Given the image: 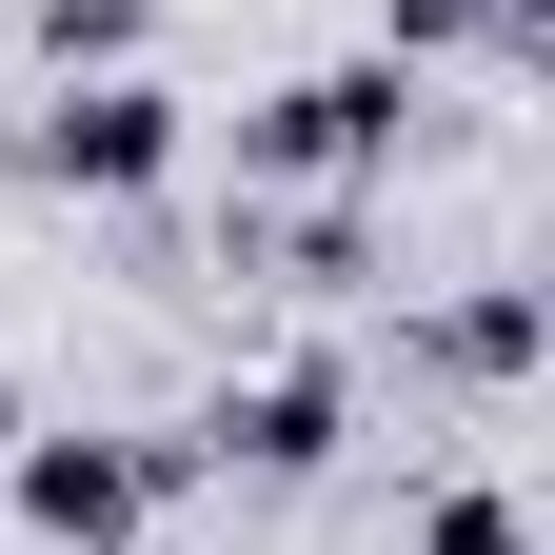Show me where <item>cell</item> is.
I'll return each instance as SVG.
<instances>
[{
  "mask_svg": "<svg viewBox=\"0 0 555 555\" xmlns=\"http://www.w3.org/2000/svg\"><path fill=\"white\" fill-rule=\"evenodd\" d=\"M139 40H159V0H40V60H60V80H119Z\"/></svg>",
  "mask_w": 555,
  "mask_h": 555,
  "instance_id": "5",
  "label": "cell"
},
{
  "mask_svg": "<svg viewBox=\"0 0 555 555\" xmlns=\"http://www.w3.org/2000/svg\"><path fill=\"white\" fill-rule=\"evenodd\" d=\"M0 456H21V535L119 555L139 516H159V456H139V437H80V416H60V437H0Z\"/></svg>",
  "mask_w": 555,
  "mask_h": 555,
  "instance_id": "3",
  "label": "cell"
},
{
  "mask_svg": "<svg viewBox=\"0 0 555 555\" xmlns=\"http://www.w3.org/2000/svg\"><path fill=\"white\" fill-rule=\"evenodd\" d=\"M337 416H358V377H337V358H258V377H219L198 456H219V476H318Z\"/></svg>",
  "mask_w": 555,
  "mask_h": 555,
  "instance_id": "4",
  "label": "cell"
},
{
  "mask_svg": "<svg viewBox=\"0 0 555 555\" xmlns=\"http://www.w3.org/2000/svg\"><path fill=\"white\" fill-rule=\"evenodd\" d=\"M416 555H535V516L496 496V476H456V496H416Z\"/></svg>",
  "mask_w": 555,
  "mask_h": 555,
  "instance_id": "6",
  "label": "cell"
},
{
  "mask_svg": "<svg viewBox=\"0 0 555 555\" xmlns=\"http://www.w3.org/2000/svg\"><path fill=\"white\" fill-rule=\"evenodd\" d=\"M40 179L60 198H159L179 179V100L139 80V60H119V80H60L40 100Z\"/></svg>",
  "mask_w": 555,
  "mask_h": 555,
  "instance_id": "2",
  "label": "cell"
},
{
  "mask_svg": "<svg viewBox=\"0 0 555 555\" xmlns=\"http://www.w3.org/2000/svg\"><path fill=\"white\" fill-rule=\"evenodd\" d=\"M397 139H416L397 60H318V80H278L238 119V179H397Z\"/></svg>",
  "mask_w": 555,
  "mask_h": 555,
  "instance_id": "1",
  "label": "cell"
}]
</instances>
